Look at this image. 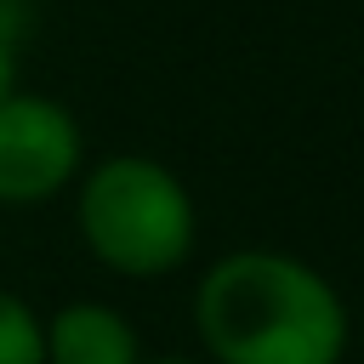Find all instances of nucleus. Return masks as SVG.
Segmentation results:
<instances>
[{"instance_id":"obj_1","label":"nucleus","mask_w":364,"mask_h":364,"mask_svg":"<svg viewBox=\"0 0 364 364\" xmlns=\"http://www.w3.org/2000/svg\"><path fill=\"white\" fill-rule=\"evenodd\" d=\"M193 330L210 364H341L353 307L296 250H222L193 284Z\"/></svg>"},{"instance_id":"obj_2","label":"nucleus","mask_w":364,"mask_h":364,"mask_svg":"<svg viewBox=\"0 0 364 364\" xmlns=\"http://www.w3.org/2000/svg\"><path fill=\"white\" fill-rule=\"evenodd\" d=\"M74 233L114 279H165L199 245L193 188L154 154H102L74 176Z\"/></svg>"},{"instance_id":"obj_3","label":"nucleus","mask_w":364,"mask_h":364,"mask_svg":"<svg viewBox=\"0 0 364 364\" xmlns=\"http://www.w3.org/2000/svg\"><path fill=\"white\" fill-rule=\"evenodd\" d=\"M85 171V131L68 102L46 91H11L0 102V205L28 210L74 188Z\"/></svg>"},{"instance_id":"obj_4","label":"nucleus","mask_w":364,"mask_h":364,"mask_svg":"<svg viewBox=\"0 0 364 364\" xmlns=\"http://www.w3.org/2000/svg\"><path fill=\"white\" fill-rule=\"evenodd\" d=\"M46 364H142V330L114 301H63L46 313Z\"/></svg>"},{"instance_id":"obj_5","label":"nucleus","mask_w":364,"mask_h":364,"mask_svg":"<svg viewBox=\"0 0 364 364\" xmlns=\"http://www.w3.org/2000/svg\"><path fill=\"white\" fill-rule=\"evenodd\" d=\"M0 364H46V318L28 296L0 284Z\"/></svg>"},{"instance_id":"obj_6","label":"nucleus","mask_w":364,"mask_h":364,"mask_svg":"<svg viewBox=\"0 0 364 364\" xmlns=\"http://www.w3.org/2000/svg\"><path fill=\"white\" fill-rule=\"evenodd\" d=\"M23 85V63H17V40L11 34H0V102L11 97Z\"/></svg>"},{"instance_id":"obj_7","label":"nucleus","mask_w":364,"mask_h":364,"mask_svg":"<svg viewBox=\"0 0 364 364\" xmlns=\"http://www.w3.org/2000/svg\"><path fill=\"white\" fill-rule=\"evenodd\" d=\"M23 28H28V0H0V34L23 46Z\"/></svg>"},{"instance_id":"obj_8","label":"nucleus","mask_w":364,"mask_h":364,"mask_svg":"<svg viewBox=\"0 0 364 364\" xmlns=\"http://www.w3.org/2000/svg\"><path fill=\"white\" fill-rule=\"evenodd\" d=\"M142 364H210V358H148L142 353Z\"/></svg>"},{"instance_id":"obj_9","label":"nucleus","mask_w":364,"mask_h":364,"mask_svg":"<svg viewBox=\"0 0 364 364\" xmlns=\"http://www.w3.org/2000/svg\"><path fill=\"white\" fill-rule=\"evenodd\" d=\"M353 341L364 347V307H358V318H353Z\"/></svg>"}]
</instances>
